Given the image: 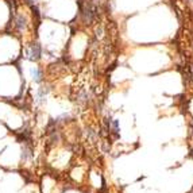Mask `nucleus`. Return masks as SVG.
Instances as JSON below:
<instances>
[{
	"instance_id": "obj_4",
	"label": "nucleus",
	"mask_w": 193,
	"mask_h": 193,
	"mask_svg": "<svg viewBox=\"0 0 193 193\" xmlns=\"http://www.w3.org/2000/svg\"><path fill=\"white\" fill-rule=\"evenodd\" d=\"M26 1H27L29 4H32V1H34V0H26Z\"/></svg>"
},
{
	"instance_id": "obj_2",
	"label": "nucleus",
	"mask_w": 193,
	"mask_h": 193,
	"mask_svg": "<svg viewBox=\"0 0 193 193\" xmlns=\"http://www.w3.org/2000/svg\"><path fill=\"white\" fill-rule=\"evenodd\" d=\"M31 77L35 82H41L42 81V73L38 68H32L31 69Z\"/></svg>"
},
{
	"instance_id": "obj_3",
	"label": "nucleus",
	"mask_w": 193,
	"mask_h": 193,
	"mask_svg": "<svg viewBox=\"0 0 193 193\" xmlns=\"http://www.w3.org/2000/svg\"><path fill=\"white\" fill-rule=\"evenodd\" d=\"M16 27H18V30H22L24 27V19H23V16H19V18H18Z\"/></svg>"
},
{
	"instance_id": "obj_1",
	"label": "nucleus",
	"mask_w": 193,
	"mask_h": 193,
	"mask_svg": "<svg viewBox=\"0 0 193 193\" xmlns=\"http://www.w3.org/2000/svg\"><path fill=\"white\" fill-rule=\"evenodd\" d=\"M29 56L31 59H34V61H37V59L41 57V47H39L38 43H34L31 45V47H30V53Z\"/></svg>"
}]
</instances>
